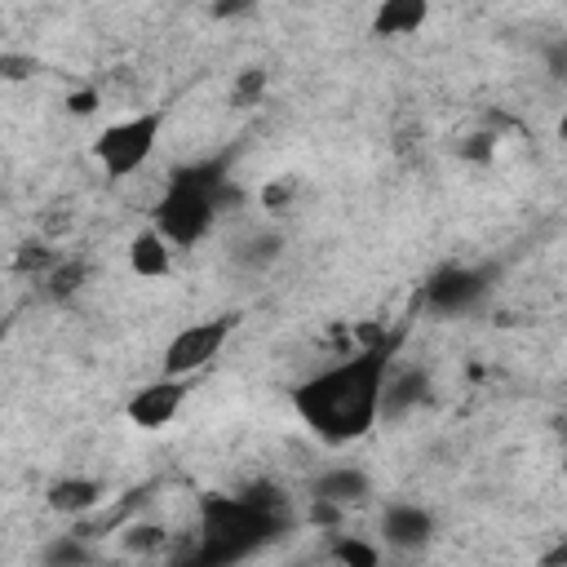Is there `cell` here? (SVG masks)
Here are the masks:
<instances>
[{"label":"cell","mask_w":567,"mask_h":567,"mask_svg":"<svg viewBox=\"0 0 567 567\" xmlns=\"http://www.w3.org/2000/svg\"><path fill=\"white\" fill-rule=\"evenodd\" d=\"M0 66H4V80H13V84H18V80H27V75L35 71V58H18V53H4V58H0Z\"/></svg>","instance_id":"obj_23"},{"label":"cell","mask_w":567,"mask_h":567,"mask_svg":"<svg viewBox=\"0 0 567 567\" xmlns=\"http://www.w3.org/2000/svg\"><path fill=\"white\" fill-rule=\"evenodd\" d=\"M235 332V315H217V319H199V323H186V328H177V337L164 346V372L168 377H195V372H204L217 354H221V346H226V337Z\"/></svg>","instance_id":"obj_6"},{"label":"cell","mask_w":567,"mask_h":567,"mask_svg":"<svg viewBox=\"0 0 567 567\" xmlns=\"http://www.w3.org/2000/svg\"><path fill=\"white\" fill-rule=\"evenodd\" d=\"M540 62H545V75L567 84V35H554L540 44Z\"/></svg>","instance_id":"obj_19"},{"label":"cell","mask_w":567,"mask_h":567,"mask_svg":"<svg viewBox=\"0 0 567 567\" xmlns=\"http://www.w3.org/2000/svg\"><path fill=\"white\" fill-rule=\"evenodd\" d=\"M80 279H84V270L80 266H62V270H53V297H66V292H75L80 288Z\"/></svg>","instance_id":"obj_22"},{"label":"cell","mask_w":567,"mask_h":567,"mask_svg":"<svg viewBox=\"0 0 567 567\" xmlns=\"http://www.w3.org/2000/svg\"><path fill=\"white\" fill-rule=\"evenodd\" d=\"M492 288V270L483 266H461V261H447L439 266L425 284H421V301L430 315L439 319H456V315H470Z\"/></svg>","instance_id":"obj_5"},{"label":"cell","mask_w":567,"mask_h":567,"mask_svg":"<svg viewBox=\"0 0 567 567\" xmlns=\"http://www.w3.org/2000/svg\"><path fill=\"white\" fill-rule=\"evenodd\" d=\"M221 182H230V155H208V159L173 168L168 190L155 204V226L164 230V239L173 248H190L208 235V226L217 217Z\"/></svg>","instance_id":"obj_3"},{"label":"cell","mask_w":567,"mask_h":567,"mask_svg":"<svg viewBox=\"0 0 567 567\" xmlns=\"http://www.w3.org/2000/svg\"><path fill=\"white\" fill-rule=\"evenodd\" d=\"M102 496H106V487H102L97 478H89V474H66V478L49 483V492H44L49 509L62 514V518H80V514L97 509Z\"/></svg>","instance_id":"obj_11"},{"label":"cell","mask_w":567,"mask_h":567,"mask_svg":"<svg viewBox=\"0 0 567 567\" xmlns=\"http://www.w3.org/2000/svg\"><path fill=\"white\" fill-rule=\"evenodd\" d=\"M558 137H563V142H567V115H563V120H558Z\"/></svg>","instance_id":"obj_27"},{"label":"cell","mask_w":567,"mask_h":567,"mask_svg":"<svg viewBox=\"0 0 567 567\" xmlns=\"http://www.w3.org/2000/svg\"><path fill=\"white\" fill-rule=\"evenodd\" d=\"M266 93V71L261 66H244L235 75V89H230V106H257Z\"/></svg>","instance_id":"obj_17"},{"label":"cell","mask_w":567,"mask_h":567,"mask_svg":"<svg viewBox=\"0 0 567 567\" xmlns=\"http://www.w3.org/2000/svg\"><path fill=\"white\" fill-rule=\"evenodd\" d=\"M430 18V0H381L372 13V35L377 40H403L416 35Z\"/></svg>","instance_id":"obj_13"},{"label":"cell","mask_w":567,"mask_h":567,"mask_svg":"<svg viewBox=\"0 0 567 567\" xmlns=\"http://www.w3.org/2000/svg\"><path fill=\"white\" fill-rule=\"evenodd\" d=\"M40 563L44 567H80V563H93V545L84 540V532H58L40 549Z\"/></svg>","instance_id":"obj_15"},{"label":"cell","mask_w":567,"mask_h":567,"mask_svg":"<svg viewBox=\"0 0 567 567\" xmlns=\"http://www.w3.org/2000/svg\"><path fill=\"white\" fill-rule=\"evenodd\" d=\"M341 518H346L341 505H332V501H323V496H310V523H315V527L328 532V527H337Z\"/></svg>","instance_id":"obj_20"},{"label":"cell","mask_w":567,"mask_h":567,"mask_svg":"<svg viewBox=\"0 0 567 567\" xmlns=\"http://www.w3.org/2000/svg\"><path fill=\"white\" fill-rule=\"evenodd\" d=\"M186 381L190 377H159V381H146L142 390H133V399H128V408H124V416H128V425H137V430H164L177 412H182V403H186Z\"/></svg>","instance_id":"obj_7"},{"label":"cell","mask_w":567,"mask_h":567,"mask_svg":"<svg viewBox=\"0 0 567 567\" xmlns=\"http://www.w3.org/2000/svg\"><path fill=\"white\" fill-rule=\"evenodd\" d=\"M252 4H257V0H252Z\"/></svg>","instance_id":"obj_29"},{"label":"cell","mask_w":567,"mask_h":567,"mask_svg":"<svg viewBox=\"0 0 567 567\" xmlns=\"http://www.w3.org/2000/svg\"><path fill=\"white\" fill-rule=\"evenodd\" d=\"M66 111H71V115H93V111H97V89H75V93L66 97Z\"/></svg>","instance_id":"obj_24"},{"label":"cell","mask_w":567,"mask_h":567,"mask_svg":"<svg viewBox=\"0 0 567 567\" xmlns=\"http://www.w3.org/2000/svg\"><path fill=\"white\" fill-rule=\"evenodd\" d=\"M394 350H399V337H385L306 377L292 390V412L301 416V425L332 447L363 439L381 421V399H385V377L394 368Z\"/></svg>","instance_id":"obj_1"},{"label":"cell","mask_w":567,"mask_h":567,"mask_svg":"<svg viewBox=\"0 0 567 567\" xmlns=\"http://www.w3.org/2000/svg\"><path fill=\"white\" fill-rule=\"evenodd\" d=\"M292 509L288 496L270 483H252L239 496H204L199 505V545L186 554L190 563H239L248 554H257L266 540H275L279 532H288Z\"/></svg>","instance_id":"obj_2"},{"label":"cell","mask_w":567,"mask_h":567,"mask_svg":"<svg viewBox=\"0 0 567 567\" xmlns=\"http://www.w3.org/2000/svg\"><path fill=\"white\" fill-rule=\"evenodd\" d=\"M545 563H567V545H558V549H549V554H545Z\"/></svg>","instance_id":"obj_26"},{"label":"cell","mask_w":567,"mask_h":567,"mask_svg":"<svg viewBox=\"0 0 567 567\" xmlns=\"http://www.w3.org/2000/svg\"><path fill=\"white\" fill-rule=\"evenodd\" d=\"M470 159H487L492 155V137H474V146H465Z\"/></svg>","instance_id":"obj_25"},{"label":"cell","mask_w":567,"mask_h":567,"mask_svg":"<svg viewBox=\"0 0 567 567\" xmlns=\"http://www.w3.org/2000/svg\"><path fill=\"white\" fill-rule=\"evenodd\" d=\"M128 270L137 279H164L173 270V244L164 239L159 226H146L128 239Z\"/></svg>","instance_id":"obj_12"},{"label":"cell","mask_w":567,"mask_h":567,"mask_svg":"<svg viewBox=\"0 0 567 567\" xmlns=\"http://www.w3.org/2000/svg\"><path fill=\"white\" fill-rule=\"evenodd\" d=\"M195 4H204V0H195ZM208 4H217V0H208Z\"/></svg>","instance_id":"obj_28"},{"label":"cell","mask_w":567,"mask_h":567,"mask_svg":"<svg viewBox=\"0 0 567 567\" xmlns=\"http://www.w3.org/2000/svg\"><path fill=\"white\" fill-rule=\"evenodd\" d=\"M235 266H244V270H266V266H275L279 257H284V235L279 230H248L239 244H235Z\"/></svg>","instance_id":"obj_14"},{"label":"cell","mask_w":567,"mask_h":567,"mask_svg":"<svg viewBox=\"0 0 567 567\" xmlns=\"http://www.w3.org/2000/svg\"><path fill=\"white\" fill-rule=\"evenodd\" d=\"M430 536H434V514L425 505H416V501H390L381 509V540L390 549L416 554V549L430 545Z\"/></svg>","instance_id":"obj_8"},{"label":"cell","mask_w":567,"mask_h":567,"mask_svg":"<svg viewBox=\"0 0 567 567\" xmlns=\"http://www.w3.org/2000/svg\"><path fill=\"white\" fill-rule=\"evenodd\" d=\"M120 540H124L128 554H151V549H159L168 536H164V527H155V523H133Z\"/></svg>","instance_id":"obj_18"},{"label":"cell","mask_w":567,"mask_h":567,"mask_svg":"<svg viewBox=\"0 0 567 567\" xmlns=\"http://www.w3.org/2000/svg\"><path fill=\"white\" fill-rule=\"evenodd\" d=\"M292 199V182H284V177H275V182H266V190H261V204L270 208V213H279L284 204Z\"/></svg>","instance_id":"obj_21"},{"label":"cell","mask_w":567,"mask_h":567,"mask_svg":"<svg viewBox=\"0 0 567 567\" xmlns=\"http://www.w3.org/2000/svg\"><path fill=\"white\" fill-rule=\"evenodd\" d=\"M328 558L332 563H346V567H377L381 563V549L368 545V540H359V536H337L332 549H328Z\"/></svg>","instance_id":"obj_16"},{"label":"cell","mask_w":567,"mask_h":567,"mask_svg":"<svg viewBox=\"0 0 567 567\" xmlns=\"http://www.w3.org/2000/svg\"><path fill=\"white\" fill-rule=\"evenodd\" d=\"M430 372H421V368H390V377H385V399H381V416L385 421H403L408 412H416L421 403H430Z\"/></svg>","instance_id":"obj_9"},{"label":"cell","mask_w":567,"mask_h":567,"mask_svg":"<svg viewBox=\"0 0 567 567\" xmlns=\"http://www.w3.org/2000/svg\"><path fill=\"white\" fill-rule=\"evenodd\" d=\"M159 128H164V111H137L128 120H115L93 137V159L102 164L106 177H128L151 159Z\"/></svg>","instance_id":"obj_4"},{"label":"cell","mask_w":567,"mask_h":567,"mask_svg":"<svg viewBox=\"0 0 567 567\" xmlns=\"http://www.w3.org/2000/svg\"><path fill=\"white\" fill-rule=\"evenodd\" d=\"M310 496H323V501H332L341 509H359V505L372 501V478L363 470H354V465H332V470H323L315 478Z\"/></svg>","instance_id":"obj_10"}]
</instances>
